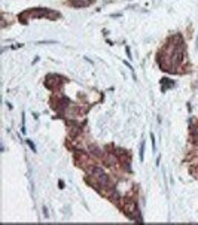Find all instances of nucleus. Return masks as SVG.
Returning a JSON list of instances; mask_svg holds the SVG:
<instances>
[{"label": "nucleus", "mask_w": 198, "mask_h": 225, "mask_svg": "<svg viewBox=\"0 0 198 225\" xmlns=\"http://www.w3.org/2000/svg\"><path fill=\"white\" fill-rule=\"evenodd\" d=\"M124 210H125V213L128 215L130 218L133 216L134 213H137L138 210H137V207H136V204L134 203H127L125 206H124Z\"/></svg>", "instance_id": "nucleus-4"}, {"label": "nucleus", "mask_w": 198, "mask_h": 225, "mask_svg": "<svg viewBox=\"0 0 198 225\" xmlns=\"http://www.w3.org/2000/svg\"><path fill=\"white\" fill-rule=\"evenodd\" d=\"M61 82V78L58 75H49L46 76V79H45V83H46V87L48 88H55V87H58Z\"/></svg>", "instance_id": "nucleus-1"}, {"label": "nucleus", "mask_w": 198, "mask_h": 225, "mask_svg": "<svg viewBox=\"0 0 198 225\" xmlns=\"http://www.w3.org/2000/svg\"><path fill=\"white\" fill-rule=\"evenodd\" d=\"M27 145H30V148H31V149H33V151H36L35 145H33V142H31V140H27Z\"/></svg>", "instance_id": "nucleus-8"}, {"label": "nucleus", "mask_w": 198, "mask_h": 225, "mask_svg": "<svg viewBox=\"0 0 198 225\" xmlns=\"http://www.w3.org/2000/svg\"><path fill=\"white\" fill-rule=\"evenodd\" d=\"M192 136H194V140L198 143V125L192 127Z\"/></svg>", "instance_id": "nucleus-6"}, {"label": "nucleus", "mask_w": 198, "mask_h": 225, "mask_svg": "<svg viewBox=\"0 0 198 225\" xmlns=\"http://www.w3.org/2000/svg\"><path fill=\"white\" fill-rule=\"evenodd\" d=\"M143 154H145V143H142V148H140V158L143 159Z\"/></svg>", "instance_id": "nucleus-7"}, {"label": "nucleus", "mask_w": 198, "mask_h": 225, "mask_svg": "<svg viewBox=\"0 0 198 225\" xmlns=\"http://www.w3.org/2000/svg\"><path fill=\"white\" fill-rule=\"evenodd\" d=\"M183 58V48H179V46H176V49L173 52L171 55V63L173 64H179Z\"/></svg>", "instance_id": "nucleus-2"}, {"label": "nucleus", "mask_w": 198, "mask_h": 225, "mask_svg": "<svg viewBox=\"0 0 198 225\" xmlns=\"http://www.w3.org/2000/svg\"><path fill=\"white\" fill-rule=\"evenodd\" d=\"M94 0H69L70 6H75V8H86L93 3Z\"/></svg>", "instance_id": "nucleus-3"}, {"label": "nucleus", "mask_w": 198, "mask_h": 225, "mask_svg": "<svg viewBox=\"0 0 198 225\" xmlns=\"http://www.w3.org/2000/svg\"><path fill=\"white\" fill-rule=\"evenodd\" d=\"M106 164H109V166H113V164H116V157H113V155H109V157L106 158Z\"/></svg>", "instance_id": "nucleus-5"}]
</instances>
